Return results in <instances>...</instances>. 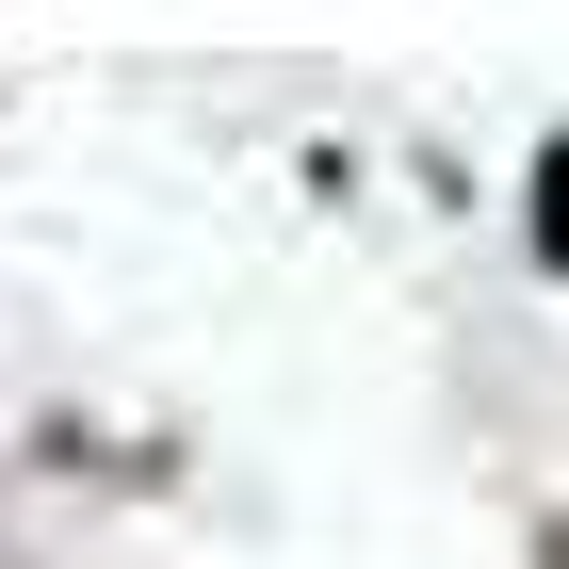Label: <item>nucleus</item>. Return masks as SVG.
I'll use <instances>...</instances> for the list:
<instances>
[{"label": "nucleus", "instance_id": "obj_1", "mask_svg": "<svg viewBox=\"0 0 569 569\" xmlns=\"http://www.w3.org/2000/svg\"><path fill=\"white\" fill-rule=\"evenodd\" d=\"M521 261H537V277H569V114L537 131V163H521Z\"/></svg>", "mask_w": 569, "mask_h": 569}]
</instances>
